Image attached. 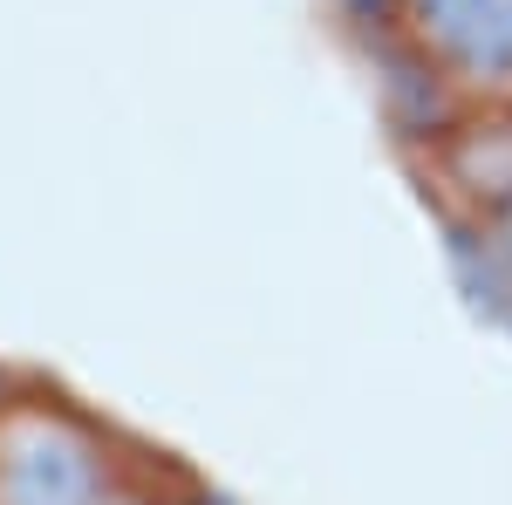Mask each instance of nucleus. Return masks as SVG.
<instances>
[{"label": "nucleus", "mask_w": 512, "mask_h": 505, "mask_svg": "<svg viewBox=\"0 0 512 505\" xmlns=\"http://www.w3.org/2000/svg\"><path fill=\"white\" fill-rule=\"evenodd\" d=\"M123 478L117 437L62 389L21 383L0 403V505H103Z\"/></svg>", "instance_id": "1"}, {"label": "nucleus", "mask_w": 512, "mask_h": 505, "mask_svg": "<svg viewBox=\"0 0 512 505\" xmlns=\"http://www.w3.org/2000/svg\"><path fill=\"white\" fill-rule=\"evenodd\" d=\"M403 48L458 103H512V0H403Z\"/></svg>", "instance_id": "2"}, {"label": "nucleus", "mask_w": 512, "mask_h": 505, "mask_svg": "<svg viewBox=\"0 0 512 505\" xmlns=\"http://www.w3.org/2000/svg\"><path fill=\"white\" fill-rule=\"evenodd\" d=\"M328 14H335V28L355 35L369 55L403 35V0H328Z\"/></svg>", "instance_id": "3"}, {"label": "nucleus", "mask_w": 512, "mask_h": 505, "mask_svg": "<svg viewBox=\"0 0 512 505\" xmlns=\"http://www.w3.org/2000/svg\"><path fill=\"white\" fill-rule=\"evenodd\" d=\"M458 239H465V246H478V253L492 260V273H499V280L512 287V198L499 205V212H492V226H478V233H458Z\"/></svg>", "instance_id": "4"}, {"label": "nucleus", "mask_w": 512, "mask_h": 505, "mask_svg": "<svg viewBox=\"0 0 512 505\" xmlns=\"http://www.w3.org/2000/svg\"><path fill=\"white\" fill-rule=\"evenodd\" d=\"M103 505H158V499H151V492H144L137 478H123V485H117V492H110Z\"/></svg>", "instance_id": "5"}, {"label": "nucleus", "mask_w": 512, "mask_h": 505, "mask_svg": "<svg viewBox=\"0 0 512 505\" xmlns=\"http://www.w3.org/2000/svg\"><path fill=\"white\" fill-rule=\"evenodd\" d=\"M14 389H21V376H14V369H7V362H0V403H7V396H14Z\"/></svg>", "instance_id": "6"}]
</instances>
